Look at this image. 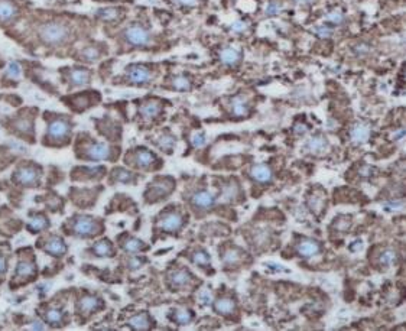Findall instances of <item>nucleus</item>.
I'll return each mask as SVG.
<instances>
[{
  "instance_id": "1",
  "label": "nucleus",
  "mask_w": 406,
  "mask_h": 331,
  "mask_svg": "<svg viewBox=\"0 0 406 331\" xmlns=\"http://www.w3.org/2000/svg\"><path fill=\"white\" fill-rule=\"evenodd\" d=\"M46 133L44 136V145L54 148L65 146L71 139L72 120L67 115L45 113Z\"/></svg>"
},
{
  "instance_id": "2",
  "label": "nucleus",
  "mask_w": 406,
  "mask_h": 331,
  "mask_svg": "<svg viewBox=\"0 0 406 331\" xmlns=\"http://www.w3.org/2000/svg\"><path fill=\"white\" fill-rule=\"evenodd\" d=\"M72 36V29L67 22L61 21H49L42 23L38 29V38L45 46L58 48L68 44Z\"/></svg>"
},
{
  "instance_id": "3",
  "label": "nucleus",
  "mask_w": 406,
  "mask_h": 331,
  "mask_svg": "<svg viewBox=\"0 0 406 331\" xmlns=\"http://www.w3.org/2000/svg\"><path fill=\"white\" fill-rule=\"evenodd\" d=\"M76 152L78 158L87 161H108L115 158V148L110 146L106 142L83 139L81 135L78 136Z\"/></svg>"
},
{
  "instance_id": "4",
  "label": "nucleus",
  "mask_w": 406,
  "mask_h": 331,
  "mask_svg": "<svg viewBox=\"0 0 406 331\" xmlns=\"http://www.w3.org/2000/svg\"><path fill=\"white\" fill-rule=\"evenodd\" d=\"M35 115H36V108L35 110L33 108L22 110L15 117L9 119L8 129L16 136L33 142V135H35L33 122H35V117H36Z\"/></svg>"
},
{
  "instance_id": "5",
  "label": "nucleus",
  "mask_w": 406,
  "mask_h": 331,
  "mask_svg": "<svg viewBox=\"0 0 406 331\" xmlns=\"http://www.w3.org/2000/svg\"><path fill=\"white\" fill-rule=\"evenodd\" d=\"M126 163L136 170L155 171L161 167L159 158L146 148H135L126 155Z\"/></svg>"
},
{
  "instance_id": "6",
  "label": "nucleus",
  "mask_w": 406,
  "mask_h": 331,
  "mask_svg": "<svg viewBox=\"0 0 406 331\" xmlns=\"http://www.w3.org/2000/svg\"><path fill=\"white\" fill-rule=\"evenodd\" d=\"M69 229H71V233L74 236L83 237V239L94 237L103 230L100 220L91 216H76L71 220Z\"/></svg>"
},
{
  "instance_id": "7",
  "label": "nucleus",
  "mask_w": 406,
  "mask_h": 331,
  "mask_svg": "<svg viewBox=\"0 0 406 331\" xmlns=\"http://www.w3.org/2000/svg\"><path fill=\"white\" fill-rule=\"evenodd\" d=\"M174 190H175V181L172 178H156L152 184H149L147 190H146L145 201L154 204V203H158V201L165 200Z\"/></svg>"
},
{
  "instance_id": "8",
  "label": "nucleus",
  "mask_w": 406,
  "mask_h": 331,
  "mask_svg": "<svg viewBox=\"0 0 406 331\" xmlns=\"http://www.w3.org/2000/svg\"><path fill=\"white\" fill-rule=\"evenodd\" d=\"M41 177H42V171L38 165L32 162H23L16 168L15 174H13V181L25 187H38L41 182Z\"/></svg>"
},
{
  "instance_id": "9",
  "label": "nucleus",
  "mask_w": 406,
  "mask_h": 331,
  "mask_svg": "<svg viewBox=\"0 0 406 331\" xmlns=\"http://www.w3.org/2000/svg\"><path fill=\"white\" fill-rule=\"evenodd\" d=\"M62 100H64V103H67V106L72 112L81 113V112H85L87 108L94 107L99 103L100 94L97 91H83L68 96V97H64Z\"/></svg>"
},
{
  "instance_id": "10",
  "label": "nucleus",
  "mask_w": 406,
  "mask_h": 331,
  "mask_svg": "<svg viewBox=\"0 0 406 331\" xmlns=\"http://www.w3.org/2000/svg\"><path fill=\"white\" fill-rule=\"evenodd\" d=\"M126 78L133 85H146L152 81L154 72L145 64H132L126 68Z\"/></svg>"
},
{
  "instance_id": "11",
  "label": "nucleus",
  "mask_w": 406,
  "mask_h": 331,
  "mask_svg": "<svg viewBox=\"0 0 406 331\" xmlns=\"http://www.w3.org/2000/svg\"><path fill=\"white\" fill-rule=\"evenodd\" d=\"M123 38L129 45L145 46L149 44L151 35L142 25H131L123 31Z\"/></svg>"
},
{
  "instance_id": "12",
  "label": "nucleus",
  "mask_w": 406,
  "mask_h": 331,
  "mask_svg": "<svg viewBox=\"0 0 406 331\" xmlns=\"http://www.w3.org/2000/svg\"><path fill=\"white\" fill-rule=\"evenodd\" d=\"M184 226V217L182 214H179L178 211L174 210H167L161 214V217L158 218V227L161 230L167 231V233H175L179 231Z\"/></svg>"
},
{
  "instance_id": "13",
  "label": "nucleus",
  "mask_w": 406,
  "mask_h": 331,
  "mask_svg": "<svg viewBox=\"0 0 406 331\" xmlns=\"http://www.w3.org/2000/svg\"><path fill=\"white\" fill-rule=\"evenodd\" d=\"M64 80L68 83L69 87H84L90 84L91 81V72L90 69L76 67V68H62Z\"/></svg>"
},
{
  "instance_id": "14",
  "label": "nucleus",
  "mask_w": 406,
  "mask_h": 331,
  "mask_svg": "<svg viewBox=\"0 0 406 331\" xmlns=\"http://www.w3.org/2000/svg\"><path fill=\"white\" fill-rule=\"evenodd\" d=\"M194 282V275L188 269H174L168 273V284L172 289L179 291Z\"/></svg>"
},
{
  "instance_id": "15",
  "label": "nucleus",
  "mask_w": 406,
  "mask_h": 331,
  "mask_svg": "<svg viewBox=\"0 0 406 331\" xmlns=\"http://www.w3.org/2000/svg\"><path fill=\"white\" fill-rule=\"evenodd\" d=\"M39 246L42 247L44 252L51 254V256H55V258H61V256L67 253V245H65V242L60 236H55V234H51L46 239L41 240L39 242Z\"/></svg>"
},
{
  "instance_id": "16",
  "label": "nucleus",
  "mask_w": 406,
  "mask_h": 331,
  "mask_svg": "<svg viewBox=\"0 0 406 331\" xmlns=\"http://www.w3.org/2000/svg\"><path fill=\"white\" fill-rule=\"evenodd\" d=\"M162 101L158 99H149V100L143 101L139 107V116L146 120V122H154L155 119H158L159 115L162 113Z\"/></svg>"
},
{
  "instance_id": "17",
  "label": "nucleus",
  "mask_w": 406,
  "mask_h": 331,
  "mask_svg": "<svg viewBox=\"0 0 406 331\" xmlns=\"http://www.w3.org/2000/svg\"><path fill=\"white\" fill-rule=\"evenodd\" d=\"M191 204L199 210H210L215 206V197L207 190H198L192 194Z\"/></svg>"
},
{
  "instance_id": "18",
  "label": "nucleus",
  "mask_w": 406,
  "mask_h": 331,
  "mask_svg": "<svg viewBox=\"0 0 406 331\" xmlns=\"http://www.w3.org/2000/svg\"><path fill=\"white\" fill-rule=\"evenodd\" d=\"M19 16V8L13 0H0V23L15 22Z\"/></svg>"
},
{
  "instance_id": "19",
  "label": "nucleus",
  "mask_w": 406,
  "mask_h": 331,
  "mask_svg": "<svg viewBox=\"0 0 406 331\" xmlns=\"http://www.w3.org/2000/svg\"><path fill=\"white\" fill-rule=\"evenodd\" d=\"M106 174V168L103 167H94V168H77L72 171V179L77 181H93V179H100L104 177Z\"/></svg>"
},
{
  "instance_id": "20",
  "label": "nucleus",
  "mask_w": 406,
  "mask_h": 331,
  "mask_svg": "<svg viewBox=\"0 0 406 331\" xmlns=\"http://www.w3.org/2000/svg\"><path fill=\"white\" fill-rule=\"evenodd\" d=\"M101 308H103V302L94 295H85L78 301L77 304V309L80 314H93V312H96Z\"/></svg>"
},
{
  "instance_id": "21",
  "label": "nucleus",
  "mask_w": 406,
  "mask_h": 331,
  "mask_svg": "<svg viewBox=\"0 0 406 331\" xmlns=\"http://www.w3.org/2000/svg\"><path fill=\"white\" fill-rule=\"evenodd\" d=\"M36 273V265L33 262V259H28V258H23L19 261L17 266H16V272H15V279H31L33 275Z\"/></svg>"
},
{
  "instance_id": "22",
  "label": "nucleus",
  "mask_w": 406,
  "mask_h": 331,
  "mask_svg": "<svg viewBox=\"0 0 406 331\" xmlns=\"http://www.w3.org/2000/svg\"><path fill=\"white\" fill-rule=\"evenodd\" d=\"M297 250H298L299 256L302 258H314L321 252V245L317 240L304 239L298 243Z\"/></svg>"
},
{
  "instance_id": "23",
  "label": "nucleus",
  "mask_w": 406,
  "mask_h": 331,
  "mask_svg": "<svg viewBox=\"0 0 406 331\" xmlns=\"http://www.w3.org/2000/svg\"><path fill=\"white\" fill-rule=\"evenodd\" d=\"M250 177H252L253 181L259 182V184H266V182H270L272 181V170L269 168L268 165L265 163H256L253 165L252 170H250Z\"/></svg>"
},
{
  "instance_id": "24",
  "label": "nucleus",
  "mask_w": 406,
  "mask_h": 331,
  "mask_svg": "<svg viewBox=\"0 0 406 331\" xmlns=\"http://www.w3.org/2000/svg\"><path fill=\"white\" fill-rule=\"evenodd\" d=\"M308 207L317 217H320L322 213H325V207H327L325 191L324 193H321V191L320 193H312L311 197H308Z\"/></svg>"
},
{
  "instance_id": "25",
  "label": "nucleus",
  "mask_w": 406,
  "mask_h": 331,
  "mask_svg": "<svg viewBox=\"0 0 406 331\" xmlns=\"http://www.w3.org/2000/svg\"><path fill=\"white\" fill-rule=\"evenodd\" d=\"M245 252L243 250H240L238 247H227L224 252L222 253V259H223V263L226 265V266H237V265H240L242 263V261H243V258H245Z\"/></svg>"
},
{
  "instance_id": "26",
  "label": "nucleus",
  "mask_w": 406,
  "mask_h": 331,
  "mask_svg": "<svg viewBox=\"0 0 406 331\" xmlns=\"http://www.w3.org/2000/svg\"><path fill=\"white\" fill-rule=\"evenodd\" d=\"M370 127L364 123H356L350 131V139L356 145H363L370 139Z\"/></svg>"
},
{
  "instance_id": "27",
  "label": "nucleus",
  "mask_w": 406,
  "mask_h": 331,
  "mask_svg": "<svg viewBox=\"0 0 406 331\" xmlns=\"http://www.w3.org/2000/svg\"><path fill=\"white\" fill-rule=\"evenodd\" d=\"M328 140L324 138L322 135H315L311 139H308L307 145H305V149L308 152L314 155L324 154L325 151H328Z\"/></svg>"
},
{
  "instance_id": "28",
  "label": "nucleus",
  "mask_w": 406,
  "mask_h": 331,
  "mask_svg": "<svg viewBox=\"0 0 406 331\" xmlns=\"http://www.w3.org/2000/svg\"><path fill=\"white\" fill-rule=\"evenodd\" d=\"M91 252L99 258H113L116 254L113 243L108 239H103L96 242L91 246Z\"/></svg>"
},
{
  "instance_id": "29",
  "label": "nucleus",
  "mask_w": 406,
  "mask_h": 331,
  "mask_svg": "<svg viewBox=\"0 0 406 331\" xmlns=\"http://www.w3.org/2000/svg\"><path fill=\"white\" fill-rule=\"evenodd\" d=\"M214 309L215 312L222 314V316H231L236 312L237 305H236V301L227 298V297H223L218 300L214 301Z\"/></svg>"
},
{
  "instance_id": "30",
  "label": "nucleus",
  "mask_w": 406,
  "mask_h": 331,
  "mask_svg": "<svg viewBox=\"0 0 406 331\" xmlns=\"http://www.w3.org/2000/svg\"><path fill=\"white\" fill-rule=\"evenodd\" d=\"M169 318L178 325H188L194 320V312L188 308H174L169 314Z\"/></svg>"
},
{
  "instance_id": "31",
  "label": "nucleus",
  "mask_w": 406,
  "mask_h": 331,
  "mask_svg": "<svg viewBox=\"0 0 406 331\" xmlns=\"http://www.w3.org/2000/svg\"><path fill=\"white\" fill-rule=\"evenodd\" d=\"M127 324H129V327H132L133 330L145 331L149 330L152 327V320H151V317L147 316L146 312H140V314H136V316L129 318Z\"/></svg>"
},
{
  "instance_id": "32",
  "label": "nucleus",
  "mask_w": 406,
  "mask_h": 331,
  "mask_svg": "<svg viewBox=\"0 0 406 331\" xmlns=\"http://www.w3.org/2000/svg\"><path fill=\"white\" fill-rule=\"evenodd\" d=\"M230 107H231V113L237 117H243V116L249 115V110H250V106H249V101L246 100V97L243 96H236L233 97L230 101Z\"/></svg>"
},
{
  "instance_id": "33",
  "label": "nucleus",
  "mask_w": 406,
  "mask_h": 331,
  "mask_svg": "<svg viewBox=\"0 0 406 331\" xmlns=\"http://www.w3.org/2000/svg\"><path fill=\"white\" fill-rule=\"evenodd\" d=\"M122 247L126 252H131V253H138L142 250H146V245L143 240L138 239V237H132V236H124V239L120 242Z\"/></svg>"
},
{
  "instance_id": "34",
  "label": "nucleus",
  "mask_w": 406,
  "mask_h": 331,
  "mask_svg": "<svg viewBox=\"0 0 406 331\" xmlns=\"http://www.w3.org/2000/svg\"><path fill=\"white\" fill-rule=\"evenodd\" d=\"M101 54H103V51L99 46H85L84 49L78 54V60L84 62H96L101 58Z\"/></svg>"
},
{
  "instance_id": "35",
  "label": "nucleus",
  "mask_w": 406,
  "mask_h": 331,
  "mask_svg": "<svg viewBox=\"0 0 406 331\" xmlns=\"http://www.w3.org/2000/svg\"><path fill=\"white\" fill-rule=\"evenodd\" d=\"M97 16L104 22H116V21L122 19L123 10L120 8H104L100 9L97 12Z\"/></svg>"
},
{
  "instance_id": "36",
  "label": "nucleus",
  "mask_w": 406,
  "mask_h": 331,
  "mask_svg": "<svg viewBox=\"0 0 406 331\" xmlns=\"http://www.w3.org/2000/svg\"><path fill=\"white\" fill-rule=\"evenodd\" d=\"M220 61L224 65L233 67V65H236L240 61V52L237 49H234V48H224L220 52Z\"/></svg>"
},
{
  "instance_id": "37",
  "label": "nucleus",
  "mask_w": 406,
  "mask_h": 331,
  "mask_svg": "<svg viewBox=\"0 0 406 331\" xmlns=\"http://www.w3.org/2000/svg\"><path fill=\"white\" fill-rule=\"evenodd\" d=\"M112 181L123 182V184H135L136 178H135V174H132L131 171L124 170V168H116L112 172Z\"/></svg>"
},
{
  "instance_id": "38",
  "label": "nucleus",
  "mask_w": 406,
  "mask_h": 331,
  "mask_svg": "<svg viewBox=\"0 0 406 331\" xmlns=\"http://www.w3.org/2000/svg\"><path fill=\"white\" fill-rule=\"evenodd\" d=\"M191 261L194 265H197V266L202 268V269H207V268L211 266V258H210V254H208L206 250H202V249L195 250V252L191 254Z\"/></svg>"
},
{
  "instance_id": "39",
  "label": "nucleus",
  "mask_w": 406,
  "mask_h": 331,
  "mask_svg": "<svg viewBox=\"0 0 406 331\" xmlns=\"http://www.w3.org/2000/svg\"><path fill=\"white\" fill-rule=\"evenodd\" d=\"M48 226H49V222L44 214H35L29 220L28 229L31 230V233H39V231L45 230Z\"/></svg>"
},
{
  "instance_id": "40",
  "label": "nucleus",
  "mask_w": 406,
  "mask_h": 331,
  "mask_svg": "<svg viewBox=\"0 0 406 331\" xmlns=\"http://www.w3.org/2000/svg\"><path fill=\"white\" fill-rule=\"evenodd\" d=\"M44 318H45L46 323H49L51 325H58L64 321V311L61 308H48L44 312Z\"/></svg>"
},
{
  "instance_id": "41",
  "label": "nucleus",
  "mask_w": 406,
  "mask_h": 331,
  "mask_svg": "<svg viewBox=\"0 0 406 331\" xmlns=\"http://www.w3.org/2000/svg\"><path fill=\"white\" fill-rule=\"evenodd\" d=\"M398 252L393 249H384L383 252L379 256V265H382L384 268H389L392 265L398 262Z\"/></svg>"
},
{
  "instance_id": "42",
  "label": "nucleus",
  "mask_w": 406,
  "mask_h": 331,
  "mask_svg": "<svg viewBox=\"0 0 406 331\" xmlns=\"http://www.w3.org/2000/svg\"><path fill=\"white\" fill-rule=\"evenodd\" d=\"M175 138L172 135L163 133L161 138H159V140L156 142V145L161 148V149H163V151H167V152H172V149L175 148Z\"/></svg>"
},
{
  "instance_id": "43",
  "label": "nucleus",
  "mask_w": 406,
  "mask_h": 331,
  "mask_svg": "<svg viewBox=\"0 0 406 331\" xmlns=\"http://www.w3.org/2000/svg\"><path fill=\"white\" fill-rule=\"evenodd\" d=\"M172 87L178 91H187L191 88V81L185 76H176V77L172 78Z\"/></svg>"
},
{
  "instance_id": "44",
  "label": "nucleus",
  "mask_w": 406,
  "mask_h": 331,
  "mask_svg": "<svg viewBox=\"0 0 406 331\" xmlns=\"http://www.w3.org/2000/svg\"><path fill=\"white\" fill-rule=\"evenodd\" d=\"M344 13L340 9H334V10H331L329 13L325 15V21L333 23V25H341V23L344 22Z\"/></svg>"
},
{
  "instance_id": "45",
  "label": "nucleus",
  "mask_w": 406,
  "mask_h": 331,
  "mask_svg": "<svg viewBox=\"0 0 406 331\" xmlns=\"http://www.w3.org/2000/svg\"><path fill=\"white\" fill-rule=\"evenodd\" d=\"M334 226H336V230L337 231H347L350 229V226H352V217L340 216L334 222Z\"/></svg>"
},
{
  "instance_id": "46",
  "label": "nucleus",
  "mask_w": 406,
  "mask_h": 331,
  "mask_svg": "<svg viewBox=\"0 0 406 331\" xmlns=\"http://www.w3.org/2000/svg\"><path fill=\"white\" fill-rule=\"evenodd\" d=\"M238 195V187L237 185H226L224 191H223V197L224 200H234V197Z\"/></svg>"
},
{
  "instance_id": "47",
  "label": "nucleus",
  "mask_w": 406,
  "mask_h": 331,
  "mask_svg": "<svg viewBox=\"0 0 406 331\" xmlns=\"http://www.w3.org/2000/svg\"><path fill=\"white\" fill-rule=\"evenodd\" d=\"M191 143L194 148H201L206 145V135L204 133H194L191 136Z\"/></svg>"
},
{
  "instance_id": "48",
  "label": "nucleus",
  "mask_w": 406,
  "mask_h": 331,
  "mask_svg": "<svg viewBox=\"0 0 406 331\" xmlns=\"http://www.w3.org/2000/svg\"><path fill=\"white\" fill-rule=\"evenodd\" d=\"M314 31L320 38H328L329 35H331V32H333V29L329 28L328 25H321V26L315 28Z\"/></svg>"
},
{
  "instance_id": "49",
  "label": "nucleus",
  "mask_w": 406,
  "mask_h": 331,
  "mask_svg": "<svg viewBox=\"0 0 406 331\" xmlns=\"http://www.w3.org/2000/svg\"><path fill=\"white\" fill-rule=\"evenodd\" d=\"M279 12H281V5L278 2H270L268 5V8H266V15L273 16L278 15Z\"/></svg>"
},
{
  "instance_id": "50",
  "label": "nucleus",
  "mask_w": 406,
  "mask_h": 331,
  "mask_svg": "<svg viewBox=\"0 0 406 331\" xmlns=\"http://www.w3.org/2000/svg\"><path fill=\"white\" fill-rule=\"evenodd\" d=\"M384 208L387 211H400L403 208V201H391L384 206Z\"/></svg>"
},
{
  "instance_id": "51",
  "label": "nucleus",
  "mask_w": 406,
  "mask_h": 331,
  "mask_svg": "<svg viewBox=\"0 0 406 331\" xmlns=\"http://www.w3.org/2000/svg\"><path fill=\"white\" fill-rule=\"evenodd\" d=\"M376 170L373 168V167H368V165H364V167H361L360 168V175L361 177H366V178H370L375 175Z\"/></svg>"
},
{
  "instance_id": "52",
  "label": "nucleus",
  "mask_w": 406,
  "mask_h": 331,
  "mask_svg": "<svg viewBox=\"0 0 406 331\" xmlns=\"http://www.w3.org/2000/svg\"><path fill=\"white\" fill-rule=\"evenodd\" d=\"M21 74V67H19V64L17 62H12L10 65H9V76L10 77H17Z\"/></svg>"
},
{
  "instance_id": "53",
  "label": "nucleus",
  "mask_w": 406,
  "mask_h": 331,
  "mask_svg": "<svg viewBox=\"0 0 406 331\" xmlns=\"http://www.w3.org/2000/svg\"><path fill=\"white\" fill-rule=\"evenodd\" d=\"M354 51H356V54L366 55L368 54V51H370V46H368L367 44H359V45L354 46Z\"/></svg>"
},
{
  "instance_id": "54",
  "label": "nucleus",
  "mask_w": 406,
  "mask_h": 331,
  "mask_svg": "<svg viewBox=\"0 0 406 331\" xmlns=\"http://www.w3.org/2000/svg\"><path fill=\"white\" fill-rule=\"evenodd\" d=\"M307 131H308V127L304 123H299L298 122V123L293 124V132H295L297 135H301V136H302V135H305V133H307Z\"/></svg>"
},
{
  "instance_id": "55",
  "label": "nucleus",
  "mask_w": 406,
  "mask_h": 331,
  "mask_svg": "<svg viewBox=\"0 0 406 331\" xmlns=\"http://www.w3.org/2000/svg\"><path fill=\"white\" fill-rule=\"evenodd\" d=\"M247 28V23L243 22V21H238V22L233 23V26H231V29L236 32H243Z\"/></svg>"
},
{
  "instance_id": "56",
  "label": "nucleus",
  "mask_w": 406,
  "mask_h": 331,
  "mask_svg": "<svg viewBox=\"0 0 406 331\" xmlns=\"http://www.w3.org/2000/svg\"><path fill=\"white\" fill-rule=\"evenodd\" d=\"M6 268H8V263H6V259L0 254V275H3L6 272Z\"/></svg>"
},
{
  "instance_id": "57",
  "label": "nucleus",
  "mask_w": 406,
  "mask_h": 331,
  "mask_svg": "<svg viewBox=\"0 0 406 331\" xmlns=\"http://www.w3.org/2000/svg\"><path fill=\"white\" fill-rule=\"evenodd\" d=\"M142 263H143V259H139V258H136V259H132L131 261V266L133 268V269H138V268H140V266H142Z\"/></svg>"
},
{
  "instance_id": "58",
  "label": "nucleus",
  "mask_w": 406,
  "mask_h": 331,
  "mask_svg": "<svg viewBox=\"0 0 406 331\" xmlns=\"http://www.w3.org/2000/svg\"><path fill=\"white\" fill-rule=\"evenodd\" d=\"M201 301H202V304H204V305L210 304V302H211V293L210 292L202 293V295H201Z\"/></svg>"
},
{
  "instance_id": "59",
  "label": "nucleus",
  "mask_w": 406,
  "mask_h": 331,
  "mask_svg": "<svg viewBox=\"0 0 406 331\" xmlns=\"http://www.w3.org/2000/svg\"><path fill=\"white\" fill-rule=\"evenodd\" d=\"M175 2L184 5V6H194V5H197V0H175Z\"/></svg>"
},
{
  "instance_id": "60",
  "label": "nucleus",
  "mask_w": 406,
  "mask_h": 331,
  "mask_svg": "<svg viewBox=\"0 0 406 331\" xmlns=\"http://www.w3.org/2000/svg\"><path fill=\"white\" fill-rule=\"evenodd\" d=\"M295 2H299V3H311V2H315V0H295Z\"/></svg>"
}]
</instances>
